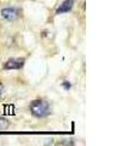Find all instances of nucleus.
I'll return each mask as SVG.
<instances>
[{
	"instance_id": "obj_6",
	"label": "nucleus",
	"mask_w": 138,
	"mask_h": 146,
	"mask_svg": "<svg viewBox=\"0 0 138 146\" xmlns=\"http://www.w3.org/2000/svg\"><path fill=\"white\" fill-rule=\"evenodd\" d=\"M63 86H64V88H66V89L68 90V89H69V88H70V86H72V84L69 83V82H67V80H66V82H64V83H63Z\"/></svg>"
},
{
	"instance_id": "obj_3",
	"label": "nucleus",
	"mask_w": 138,
	"mask_h": 146,
	"mask_svg": "<svg viewBox=\"0 0 138 146\" xmlns=\"http://www.w3.org/2000/svg\"><path fill=\"white\" fill-rule=\"evenodd\" d=\"M1 16L3 18H5L7 21H13L16 20L18 13L16 9H12V7H6V9H3L1 10Z\"/></svg>"
},
{
	"instance_id": "obj_5",
	"label": "nucleus",
	"mask_w": 138,
	"mask_h": 146,
	"mask_svg": "<svg viewBox=\"0 0 138 146\" xmlns=\"http://www.w3.org/2000/svg\"><path fill=\"white\" fill-rule=\"evenodd\" d=\"M9 121L5 119V118H3V117H0V130H5L6 128L9 127Z\"/></svg>"
},
{
	"instance_id": "obj_4",
	"label": "nucleus",
	"mask_w": 138,
	"mask_h": 146,
	"mask_svg": "<svg viewBox=\"0 0 138 146\" xmlns=\"http://www.w3.org/2000/svg\"><path fill=\"white\" fill-rule=\"evenodd\" d=\"M72 7H73V3L70 1V0H64V1L61 4V6H59L56 10V13H57V15H59V13L68 12V11L72 10Z\"/></svg>"
},
{
	"instance_id": "obj_2",
	"label": "nucleus",
	"mask_w": 138,
	"mask_h": 146,
	"mask_svg": "<svg viewBox=\"0 0 138 146\" xmlns=\"http://www.w3.org/2000/svg\"><path fill=\"white\" fill-rule=\"evenodd\" d=\"M23 63H24V60L22 58H11L4 65V68L5 70H20L21 67H23Z\"/></svg>"
},
{
	"instance_id": "obj_7",
	"label": "nucleus",
	"mask_w": 138,
	"mask_h": 146,
	"mask_svg": "<svg viewBox=\"0 0 138 146\" xmlns=\"http://www.w3.org/2000/svg\"><path fill=\"white\" fill-rule=\"evenodd\" d=\"M1 93H3V85L0 84V95H1Z\"/></svg>"
},
{
	"instance_id": "obj_1",
	"label": "nucleus",
	"mask_w": 138,
	"mask_h": 146,
	"mask_svg": "<svg viewBox=\"0 0 138 146\" xmlns=\"http://www.w3.org/2000/svg\"><path fill=\"white\" fill-rule=\"evenodd\" d=\"M29 108L30 112L36 117H46L50 113V105L44 100H34Z\"/></svg>"
}]
</instances>
